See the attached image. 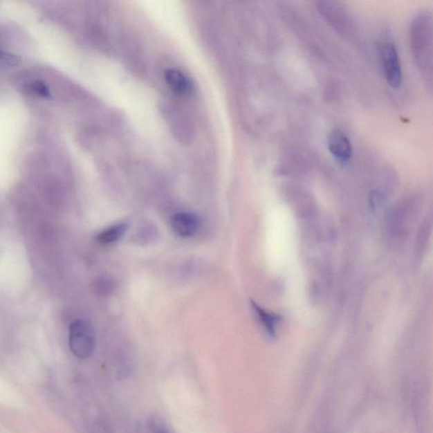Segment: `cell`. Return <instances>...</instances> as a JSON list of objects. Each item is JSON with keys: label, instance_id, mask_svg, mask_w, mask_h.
I'll return each mask as SVG.
<instances>
[{"label": "cell", "instance_id": "cell-1", "mask_svg": "<svg viewBox=\"0 0 433 433\" xmlns=\"http://www.w3.org/2000/svg\"><path fill=\"white\" fill-rule=\"evenodd\" d=\"M410 50L418 69L433 92V12L424 10L409 26Z\"/></svg>", "mask_w": 433, "mask_h": 433}, {"label": "cell", "instance_id": "cell-2", "mask_svg": "<svg viewBox=\"0 0 433 433\" xmlns=\"http://www.w3.org/2000/svg\"><path fill=\"white\" fill-rule=\"evenodd\" d=\"M378 59L387 84L398 89L403 82V71L396 45L389 39L379 42Z\"/></svg>", "mask_w": 433, "mask_h": 433}, {"label": "cell", "instance_id": "cell-3", "mask_svg": "<svg viewBox=\"0 0 433 433\" xmlns=\"http://www.w3.org/2000/svg\"><path fill=\"white\" fill-rule=\"evenodd\" d=\"M69 344L71 351L78 358H89L95 348L93 326L84 320L74 322L70 326Z\"/></svg>", "mask_w": 433, "mask_h": 433}, {"label": "cell", "instance_id": "cell-4", "mask_svg": "<svg viewBox=\"0 0 433 433\" xmlns=\"http://www.w3.org/2000/svg\"><path fill=\"white\" fill-rule=\"evenodd\" d=\"M416 205L415 200L408 199L391 209L387 216V228L391 234L400 238L408 234L409 225L416 212Z\"/></svg>", "mask_w": 433, "mask_h": 433}, {"label": "cell", "instance_id": "cell-5", "mask_svg": "<svg viewBox=\"0 0 433 433\" xmlns=\"http://www.w3.org/2000/svg\"><path fill=\"white\" fill-rule=\"evenodd\" d=\"M329 149L330 153L341 163H347L352 158L353 147L351 140L343 131L335 130L329 136Z\"/></svg>", "mask_w": 433, "mask_h": 433}, {"label": "cell", "instance_id": "cell-6", "mask_svg": "<svg viewBox=\"0 0 433 433\" xmlns=\"http://www.w3.org/2000/svg\"><path fill=\"white\" fill-rule=\"evenodd\" d=\"M199 219L192 212H178L171 219V226L178 235L182 237H192L199 228Z\"/></svg>", "mask_w": 433, "mask_h": 433}, {"label": "cell", "instance_id": "cell-7", "mask_svg": "<svg viewBox=\"0 0 433 433\" xmlns=\"http://www.w3.org/2000/svg\"><path fill=\"white\" fill-rule=\"evenodd\" d=\"M165 79L167 84L172 92L180 97L191 95L193 85L188 77L176 69H169L165 71Z\"/></svg>", "mask_w": 433, "mask_h": 433}, {"label": "cell", "instance_id": "cell-8", "mask_svg": "<svg viewBox=\"0 0 433 433\" xmlns=\"http://www.w3.org/2000/svg\"><path fill=\"white\" fill-rule=\"evenodd\" d=\"M433 230V211L425 218L421 226L416 240V255L421 256L425 252Z\"/></svg>", "mask_w": 433, "mask_h": 433}, {"label": "cell", "instance_id": "cell-9", "mask_svg": "<svg viewBox=\"0 0 433 433\" xmlns=\"http://www.w3.org/2000/svg\"><path fill=\"white\" fill-rule=\"evenodd\" d=\"M127 225L125 223L108 228L98 234L97 241L102 245L113 244L122 238L127 232Z\"/></svg>", "mask_w": 433, "mask_h": 433}, {"label": "cell", "instance_id": "cell-10", "mask_svg": "<svg viewBox=\"0 0 433 433\" xmlns=\"http://www.w3.org/2000/svg\"><path fill=\"white\" fill-rule=\"evenodd\" d=\"M252 306L260 321L263 322L268 333L270 334L271 336L275 335L277 325L280 322V317L277 315L269 314L260 306H258L256 303H252Z\"/></svg>", "mask_w": 433, "mask_h": 433}, {"label": "cell", "instance_id": "cell-11", "mask_svg": "<svg viewBox=\"0 0 433 433\" xmlns=\"http://www.w3.org/2000/svg\"><path fill=\"white\" fill-rule=\"evenodd\" d=\"M29 90L34 94L37 95L41 98H48L50 96V93L46 84L41 81H35L29 84Z\"/></svg>", "mask_w": 433, "mask_h": 433}, {"label": "cell", "instance_id": "cell-12", "mask_svg": "<svg viewBox=\"0 0 433 433\" xmlns=\"http://www.w3.org/2000/svg\"><path fill=\"white\" fill-rule=\"evenodd\" d=\"M98 292H100V294L108 293L110 288H112L111 284L109 282L108 280H104L101 279L98 280L96 283V286H95Z\"/></svg>", "mask_w": 433, "mask_h": 433}, {"label": "cell", "instance_id": "cell-13", "mask_svg": "<svg viewBox=\"0 0 433 433\" xmlns=\"http://www.w3.org/2000/svg\"><path fill=\"white\" fill-rule=\"evenodd\" d=\"M151 430H153V433H170L165 425H163L159 421H154Z\"/></svg>", "mask_w": 433, "mask_h": 433}]
</instances>
